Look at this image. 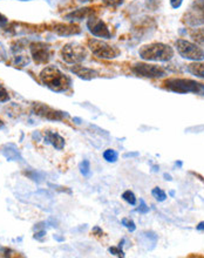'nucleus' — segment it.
I'll list each match as a JSON object with an SVG mask.
<instances>
[{
	"mask_svg": "<svg viewBox=\"0 0 204 258\" xmlns=\"http://www.w3.org/2000/svg\"><path fill=\"white\" fill-rule=\"evenodd\" d=\"M87 56V51L83 46L79 44L71 43L65 45L64 49L61 50V58L67 64L76 65L82 62Z\"/></svg>",
	"mask_w": 204,
	"mask_h": 258,
	"instance_id": "obj_5",
	"label": "nucleus"
},
{
	"mask_svg": "<svg viewBox=\"0 0 204 258\" xmlns=\"http://www.w3.org/2000/svg\"><path fill=\"white\" fill-rule=\"evenodd\" d=\"M188 71L190 72L193 76L201 77V79L204 80V62L195 61L193 64L188 65Z\"/></svg>",
	"mask_w": 204,
	"mask_h": 258,
	"instance_id": "obj_16",
	"label": "nucleus"
},
{
	"mask_svg": "<svg viewBox=\"0 0 204 258\" xmlns=\"http://www.w3.org/2000/svg\"><path fill=\"white\" fill-rule=\"evenodd\" d=\"M140 56L147 61H169L174 56V50L169 45L162 43H153L145 45L139 51Z\"/></svg>",
	"mask_w": 204,
	"mask_h": 258,
	"instance_id": "obj_2",
	"label": "nucleus"
},
{
	"mask_svg": "<svg viewBox=\"0 0 204 258\" xmlns=\"http://www.w3.org/2000/svg\"><path fill=\"white\" fill-rule=\"evenodd\" d=\"M10 100V94L2 83H0V103H7Z\"/></svg>",
	"mask_w": 204,
	"mask_h": 258,
	"instance_id": "obj_22",
	"label": "nucleus"
},
{
	"mask_svg": "<svg viewBox=\"0 0 204 258\" xmlns=\"http://www.w3.org/2000/svg\"><path fill=\"white\" fill-rule=\"evenodd\" d=\"M87 28L97 38L110 39V37H112V33H110L106 23L100 19V18H97L94 16L88 18V20H87Z\"/></svg>",
	"mask_w": 204,
	"mask_h": 258,
	"instance_id": "obj_9",
	"label": "nucleus"
},
{
	"mask_svg": "<svg viewBox=\"0 0 204 258\" xmlns=\"http://www.w3.org/2000/svg\"><path fill=\"white\" fill-rule=\"evenodd\" d=\"M1 151H2V154L6 158H7L8 161H19V162H23V157L20 156V153L18 151V148L14 145H5L1 147Z\"/></svg>",
	"mask_w": 204,
	"mask_h": 258,
	"instance_id": "obj_14",
	"label": "nucleus"
},
{
	"mask_svg": "<svg viewBox=\"0 0 204 258\" xmlns=\"http://www.w3.org/2000/svg\"><path fill=\"white\" fill-rule=\"evenodd\" d=\"M103 1L107 6H110V7H116V6L122 4L124 0H103Z\"/></svg>",
	"mask_w": 204,
	"mask_h": 258,
	"instance_id": "obj_25",
	"label": "nucleus"
},
{
	"mask_svg": "<svg viewBox=\"0 0 204 258\" xmlns=\"http://www.w3.org/2000/svg\"><path fill=\"white\" fill-rule=\"evenodd\" d=\"M93 14H94L93 8L85 7V8H79V10L71 12L70 14L66 16V18L70 20H82V19H86V18L93 17Z\"/></svg>",
	"mask_w": 204,
	"mask_h": 258,
	"instance_id": "obj_15",
	"label": "nucleus"
},
{
	"mask_svg": "<svg viewBox=\"0 0 204 258\" xmlns=\"http://www.w3.org/2000/svg\"><path fill=\"white\" fill-rule=\"evenodd\" d=\"M152 195L155 197L156 200L158 201V202H162V201H164V200L167 199V194L164 193V191L162 190L161 188H158V187H156V188L153 189Z\"/></svg>",
	"mask_w": 204,
	"mask_h": 258,
	"instance_id": "obj_20",
	"label": "nucleus"
},
{
	"mask_svg": "<svg viewBox=\"0 0 204 258\" xmlns=\"http://www.w3.org/2000/svg\"><path fill=\"white\" fill-rule=\"evenodd\" d=\"M2 127H4V121H2V120L0 119V129H1Z\"/></svg>",
	"mask_w": 204,
	"mask_h": 258,
	"instance_id": "obj_34",
	"label": "nucleus"
},
{
	"mask_svg": "<svg viewBox=\"0 0 204 258\" xmlns=\"http://www.w3.org/2000/svg\"><path fill=\"white\" fill-rule=\"evenodd\" d=\"M164 88L169 91L179 93V94H187V93H194V94L204 95V85L191 79H182V77H172L163 82Z\"/></svg>",
	"mask_w": 204,
	"mask_h": 258,
	"instance_id": "obj_3",
	"label": "nucleus"
},
{
	"mask_svg": "<svg viewBox=\"0 0 204 258\" xmlns=\"http://www.w3.org/2000/svg\"><path fill=\"white\" fill-rule=\"evenodd\" d=\"M193 4L200 6V7L204 8V0H195V1L193 2Z\"/></svg>",
	"mask_w": 204,
	"mask_h": 258,
	"instance_id": "obj_30",
	"label": "nucleus"
},
{
	"mask_svg": "<svg viewBox=\"0 0 204 258\" xmlns=\"http://www.w3.org/2000/svg\"><path fill=\"white\" fill-rule=\"evenodd\" d=\"M29 52L33 60L39 65L47 64L52 55L51 47L44 43H32L29 45Z\"/></svg>",
	"mask_w": 204,
	"mask_h": 258,
	"instance_id": "obj_10",
	"label": "nucleus"
},
{
	"mask_svg": "<svg viewBox=\"0 0 204 258\" xmlns=\"http://www.w3.org/2000/svg\"><path fill=\"white\" fill-rule=\"evenodd\" d=\"M88 47L92 53L100 59H114L119 55V50L99 39H89Z\"/></svg>",
	"mask_w": 204,
	"mask_h": 258,
	"instance_id": "obj_6",
	"label": "nucleus"
},
{
	"mask_svg": "<svg viewBox=\"0 0 204 258\" xmlns=\"http://www.w3.org/2000/svg\"><path fill=\"white\" fill-rule=\"evenodd\" d=\"M93 235H95V236H99V237H100V236H102V235H103V232H102V230L100 229V228H99V227H95L94 228V229H93Z\"/></svg>",
	"mask_w": 204,
	"mask_h": 258,
	"instance_id": "obj_29",
	"label": "nucleus"
},
{
	"mask_svg": "<svg viewBox=\"0 0 204 258\" xmlns=\"http://www.w3.org/2000/svg\"><path fill=\"white\" fill-rule=\"evenodd\" d=\"M40 80L45 86L54 92H66L71 87L72 81L70 77L62 73L59 68L54 66H47L40 73Z\"/></svg>",
	"mask_w": 204,
	"mask_h": 258,
	"instance_id": "obj_1",
	"label": "nucleus"
},
{
	"mask_svg": "<svg viewBox=\"0 0 204 258\" xmlns=\"http://www.w3.org/2000/svg\"><path fill=\"white\" fill-rule=\"evenodd\" d=\"M53 31L60 37H71V35H76L81 32L79 26L74 24H55L53 27Z\"/></svg>",
	"mask_w": 204,
	"mask_h": 258,
	"instance_id": "obj_11",
	"label": "nucleus"
},
{
	"mask_svg": "<svg viewBox=\"0 0 204 258\" xmlns=\"http://www.w3.org/2000/svg\"><path fill=\"white\" fill-rule=\"evenodd\" d=\"M176 49L182 58L193 60V61H202L204 60V50L200 45L191 43V41L178 39L176 41Z\"/></svg>",
	"mask_w": 204,
	"mask_h": 258,
	"instance_id": "obj_4",
	"label": "nucleus"
},
{
	"mask_svg": "<svg viewBox=\"0 0 204 258\" xmlns=\"http://www.w3.org/2000/svg\"><path fill=\"white\" fill-rule=\"evenodd\" d=\"M183 0H170V5L173 8H178L182 5Z\"/></svg>",
	"mask_w": 204,
	"mask_h": 258,
	"instance_id": "obj_27",
	"label": "nucleus"
},
{
	"mask_svg": "<svg viewBox=\"0 0 204 258\" xmlns=\"http://www.w3.org/2000/svg\"><path fill=\"white\" fill-rule=\"evenodd\" d=\"M32 110L35 115L40 116V118L43 119L51 120V121H62L66 116L64 112H60V110L54 109V108L49 106V104H45L41 103H33Z\"/></svg>",
	"mask_w": 204,
	"mask_h": 258,
	"instance_id": "obj_8",
	"label": "nucleus"
},
{
	"mask_svg": "<svg viewBox=\"0 0 204 258\" xmlns=\"http://www.w3.org/2000/svg\"><path fill=\"white\" fill-rule=\"evenodd\" d=\"M122 224L127 228V229L129 230V232H135V229H136V227H135V223L131 220H128V218H124L122 220Z\"/></svg>",
	"mask_w": 204,
	"mask_h": 258,
	"instance_id": "obj_23",
	"label": "nucleus"
},
{
	"mask_svg": "<svg viewBox=\"0 0 204 258\" xmlns=\"http://www.w3.org/2000/svg\"><path fill=\"white\" fill-rule=\"evenodd\" d=\"M6 23H7V19H6V17H4L1 13H0V26L5 25Z\"/></svg>",
	"mask_w": 204,
	"mask_h": 258,
	"instance_id": "obj_31",
	"label": "nucleus"
},
{
	"mask_svg": "<svg viewBox=\"0 0 204 258\" xmlns=\"http://www.w3.org/2000/svg\"><path fill=\"white\" fill-rule=\"evenodd\" d=\"M190 37L193 38V40L200 46L204 47V26L200 27V28H195L190 32Z\"/></svg>",
	"mask_w": 204,
	"mask_h": 258,
	"instance_id": "obj_17",
	"label": "nucleus"
},
{
	"mask_svg": "<svg viewBox=\"0 0 204 258\" xmlns=\"http://www.w3.org/2000/svg\"><path fill=\"white\" fill-rule=\"evenodd\" d=\"M44 137H45V142L49 143V145H52L54 148L58 149V151H61V149L65 147V139L61 136V135L56 133V131L46 130L44 134Z\"/></svg>",
	"mask_w": 204,
	"mask_h": 258,
	"instance_id": "obj_12",
	"label": "nucleus"
},
{
	"mask_svg": "<svg viewBox=\"0 0 204 258\" xmlns=\"http://www.w3.org/2000/svg\"><path fill=\"white\" fill-rule=\"evenodd\" d=\"M119 157L118 152L113 151V149H107V151L103 152V158L107 162H116Z\"/></svg>",
	"mask_w": 204,
	"mask_h": 258,
	"instance_id": "obj_19",
	"label": "nucleus"
},
{
	"mask_svg": "<svg viewBox=\"0 0 204 258\" xmlns=\"http://www.w3.org/2000/svg\"><path fill=\"white\" fill-rule=\"evenodd\" d=\"M196 229L199 230V232H204V222H201L199 226L196 227Z\"/></svg>",
	"mask_w": 204,
	"mask_h": 258,
	"instance_id": "obj_33",
	"label": "nucleus"
},
{
	"mask_svg": "<svg viewBox=\"0 0 204 258\" xmlns=\"http://www.w3.org/2000/svg\"><path fill=\"white\" fill-rule=\"evenodd\" d=\"M80 2H88V1H93V0H79Z\"/></svg>",
	"mask_w": 204,
	"mask_h": 258,
	"instance_id": "obj_35",
	"label": "nucleus"
},
{
	"mask_svg": "<svg viewBox=\"0 0 204 258\" xmlns=\"http://www.w3.org/2000/svg\"><path fill=\"white\" fill-rule=\"evenodd\" d=\"M140 203H141V206H140V208H137V211H139L140 214H147V212L149 211V208H148V206H147V205L145 203V201L141 200Z\"/></svg>",
	"mask_w": 204,
	"mask_h": 258,
	"instance_id": "obj_26",
	"label": "nucleus"
},
{
	"mask_svg": "<svg viewBox=\"0 0 204 258\" xmlns=\"http://www.w3.org/2000/svg\"><path fill=\"white\" fill-rule=\"evenodd\" d=\"M122 199H124L126 202H128L129 205H131V206L136 205V197H135L133 191H130V190L125 191V193L122 194Z\"/></svg>",
	"mask_w": 204,
	"mask_h": 258,
	"instance_id": "obj_21",
	"label": "nucleus"
},
{
	"mask_svg": "<svg viewBox=\"0 0 204 258\" xmlns=\"http://www.w3.org/2000/svg\"><path fill=\"white\" fill-rule=\"evenodd\" d=\"M134 156H139V153H128V154H125L124 157L127 158V157H134Z\"/></svg>",
	"mask_w": 204,
	"mask_h": 258,
	"instance_id": "obj_32",
	"label": "nucleus"
},
{
	"mask_svg": "<svg viewBox=\"0 0 204 258\" xmlns=\"http://www.w3.org/2000/svg\"><path fill=\"white\" fill-rule=\"evenodd\" d=\"M131 72L137 77H148V79H157L166 76V71L160 66L145 64V62H140V64H135L131 67Z\"/></svg>",
	"mask_w": 204,
	"mask_h": 258,
	"instance_id": "obj_7",
	"label": "nucleus"
},
{
	"mask_svg": "<svg viewBox=\"0 0 204 258\" xmlns=\"http://www.w3.org/2000/svg\"><path fill=\"white\" fill-rule=\"evenodd\" d=\"M45 235H46V232H45V230H41V232L35 233L34 238L39 239V241H41V239H43V237H45Z\"/></svg>",
	"mask_w": 204,
	"mask_h": 258,
	"instance_id": "obj_28",
	"label": "nucleus"
},
{
	"mask_svg": "<svg viewBox=\"0 0 204 258\" xmlns=\"http://www.w3.org/2000/svg\"><path fill=\"white\" fill-rule=\"evenodd\" d=\"M121 247L116 248V247H113V248H109V253L112 255H115V256H119V257H125V254L124 251L120 249Z\"/></svg>",
	"mask_w": 204,
	"mask_h": 258,
	"instance_id": "obj_24",
	"label": "nucleus"
},
{
	"mask_svg": "<svg viewBox=\"0 0 204 258\" xmlns=\"http://www.w3.org/2000/svg\"><path fill=\"white\" fill-rule=\"evenodd\" d=\"M71 71L73 72L76 76L79 77L80 79H83V80H92V79H94V77H98L97 71L92 70V68L85 67V66H81L79 64L74 65L73 67L71 68Z\"/></svg>",
	"mask_w": 204,
	"mask_h": 258,
	"instance_id": "obj_13",
	"label": "nucleus"
},
{
	"mask_svg": "<svg viewBox=\"0 0 204 258\" xmlns=\"http://www.w3.org/2000/svg\"><path fill=\"white\" fill-rule=\"evenodd\" d=\"M80 173L82 174L85 178H89L91 176V163H89L88 160H83L80 163Z\"/></svg>",
	"mask_w": 204,
	"mask_h": 258,
	"instance_id": "obj_18",
	"label": "nucleus"
}]
</instances>
